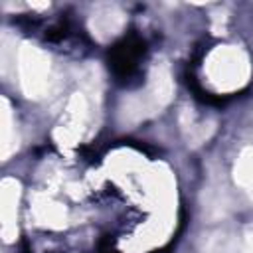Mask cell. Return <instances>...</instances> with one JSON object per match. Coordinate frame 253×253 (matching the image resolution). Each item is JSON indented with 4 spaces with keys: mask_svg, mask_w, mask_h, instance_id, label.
Masks as SVG:
<instances>
[{
    "mask_svg": "<svg viewBox=\"0 0 253 253\" xmlns=\"http://www.w3.org/2000/svg\"><path fill=\"white\" fill-rule=\"evenodd\" d=\"M144 53H146L144 40H140L138 36L125 38L119 45H115L113 55H111V65H113L115 75L125 83L138 77Z\"/></svg>",
    "mask_w": 253,
    "mask_h": 253,
    "instance_id": "1",
    "label": "cell"
}]
</instances>
